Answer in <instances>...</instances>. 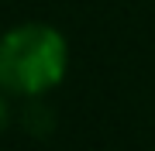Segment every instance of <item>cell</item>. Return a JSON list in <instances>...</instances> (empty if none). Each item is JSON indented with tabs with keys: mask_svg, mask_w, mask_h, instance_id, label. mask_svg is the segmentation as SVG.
Masks as SVG:
<instances>
[{
	"mask_svg": "<svg viewBox=\"0 0 155 151\" xmlns=\"http://www.w3.org/2000/svg\"><path fill=\"white\" fill-rule=\"evenodd\" d=\"M66 38L48 24H21L0 38V86L11 93L38 96L66 76Z\"/></svg>",
	"mask_w": 155,
	"mask_h": 151,
	"instance_id": "6da1fadb",
	"label": "cell"
},
{
	"mask_svg": "<svg viewBox=\"0 0 155 151\" xmlns=\"http://www.w3.org/2000/svg\"><path fill=\"white\" fill-rule=\"evenodd\" d=\"M4 127H7V103L0 100V131H4Z\"/></svg>",
	"mask_w": 155,
	"mask_h": 151,
	"instance_id": "7a4b0ae2",
	"label": "cell"
}]
</instances>
